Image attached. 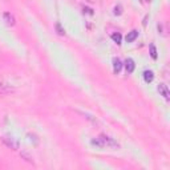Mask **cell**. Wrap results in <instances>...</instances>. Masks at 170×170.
I'll list each match as a JSON object with an SVG mask.
<instances>
[{"mask_svg": "<svg viewBox=\"0 0 170 170\" xmlns=\"http://www.w3.org/2000/svg\"><path fill=\"white\" fill-rule=\"evenodd\" d=\"M134 68H136L134 61H133L132 59H126V60H125V69H126V73H133Z\"/></svg>", "mask_w": 170, "mask_h": 170, "instance_id": "cell-7", "label": "cell"}, {"mask_svg": "<svg viewBox=\"0 0 170 170\" xmlns=\"http://www.w3.org/2000/svg\"><path fill=\"white\" fill-rule=\"evenodd\" d=\"M88 1H89V3H93V1H95V0H88Z\"/></svg>", "mask_w": 170, "mask_h": 170, "instance_id": "cell-16", "label": "cell"}, {"mask_svg": "<svg viewBox=\"0 0 170 170\" xmlns=\"http://www.w3.org/2000/svg\"><path fill=\"white\" fill-rule=\"evenodd\" d=\"M158 92H160V95H162L163 97H165L166 101L170 100V92H169V88L166 84H160L158 85Z\"/></svg>", "mask_w": 170, "mask_h": 170, "instance_id": "cell-3", "label": "cell"}, {"mask_svg": "<svg viewBox=\"0 0 170 170\" xmlns=\"http://www.w3.org/2000/svg\"><path fill=\"white\" fill-rule=\"evenodd\" d=\"M90 142H92V145L97 146V148H114V149L120 148V144H118L114 138L109 137V136H105V134H100L98 137L93 138Z\"/></svg>", "mask_w": 170, "mask_h": 170, "instance_id": "cell-1", "label": "cell"}, {"mask_svg": "<svg viewBox=\"0 0 170 170\" xmlns=\"http://www.w3.org/2000/svg\"><path fill=\"white\" fill-rule=\"evenodd\" d=\"M21 157L25 158V160H27L28 162H33V161H32V157H29V155H28L27 153H21Z\"/></svg>", "mask_w": 170, "mask_h": 170, "instance_id": "cell-14", "label": "cell"}, {"mask_svg": "<svg viewBox=\"0 0 170 170\" xmlns=\"http://www.w3.org/2000/svg\"><path fill=\"white\" fill-rule=\"evenodd\" d=\"M122 8H121V5H116L114 7V15H121V13H122Z\"/></svg>", "mask_w": 170, "mask_h": 170, "instance_id": "cell-13", "label": "cell"}, {"mask_svg": "<svg viewBox=\"0 0 170 170\" xmlns=\"http://www.w3.org/2000/svg\"><path fill=\"white\" fill-rule=\"evenodd\" d=\"M1 141L8 146V148H11L12 150H18V149H19V144L16 142V141L13 140L12 137H3Z\"/></svg>", "mask_w": 170, "mask_h": 170, "instance_id": "cell-2", "label": "cell"}, {"mask_svg": "<svg viewBox=\"0 0 170 170\" xmlns=\"http://www.w3.org/2000/svg\"><path fill=\"white\" fill-rule=\"evenodd\" d=\"M112 40L114 42H117V44H121V40H122V36H121V33L116 32L112 35Z\"/></svg>", "mask_w": 170, "mask_h": 170, "instance_id": "cell-10", "label": "cell"}, {"mask_svg": "<svg viewBox=\"0 0 170 170\" xmlns=\"http://www.w3.org/2000/svg\"><path fill=\"white\" fill-rule=\"evenodd\" d=\"M55 28H56V31H57V33H59L60 36H64V35H65V29H64L63 27H61L60 23H56V24H55Z\"/></svg>", "mask_w": 170, "mask_h": 170, "instance_id": "cell-11", "label": "cell"}, {"mask_svg": "<svg viewBox=\"0 0 170 170\" xmlns=\"http://www.w3.org/2000/svg\"><path fill=\"white\" fill-rule=\"evenodd\" d=\"M137 37H138V32L136 29H133V31H130V32L126 35L125 40H126V42H133Z\"/></svg>", "mask_w": 170, "mask_h": 170, "instance_id": "cell-8", "label": "cell"}, {"mask_svg": "<svg viewBox=\"0 0 170 170\" xmlns=\"http://www.w3.org/2000/svg\"><path fill=\"white\" fill-rule=\"evenodd\" d=\"M150 56H152V57L154 59V60L158 57V55H157V49H155L154 44H150Z\"/></svg>", "mask_w": 170, "mask_h": 170, "instance_id": "cell-12", "label": "cell"}, {"mask_svg": "<svg viewBox=\"0 0 170 170\" xmlns=\"http://www.w3.org/2000/svg\"><path fill=\"white\" fill-rule=\"evenodd\" d=\"M153 78H154V75H153L152 70H145V72H144V80H145L146 83H152Z\"/></svg>", "mask_w": 170, "mask_h": 170, "instance_id": "cell-9", "label": "cell"}, {"mask_svg": "<svg viewBox=\"0 0 170 170\" xmlns=\"http://www.w3.org/2000/svg\"><path fill=\"white\" fill-rule=\"evenodd\" d=\"M84 13H88V15H93V10H92V8L84 7Z\"/></svg>", "mask_w": 170, "mask_h": 170, "instance_id": "cell-15", "label": "cell"}, {"mask_svg": "<svg viewBox=\"0 0 170 170\" xmlns=\"http://www.w3.org/2000/svg\"><path fill=\"white\" fill-rule=\"evenodd\" d=\"M13 90L15 89H13L10 84L0 81V95H8V93H12Z\"/></svg>", "mask_w": 170, "mask_h": 170, "instance_id": "cell-4", "label": "cell"}, {"mask_svg": "<svg viewBox=\"0 0 170 170\" xmlns=\"http://www.w3.org/2000/svg\"><path fill=\"white\" fill-rule=\"evenodd\" d=\"M3 19H4V21H5V24H7V25H15L16 24L15 16H13L12 13H10V12H4Z\"/></svg>", "mask_w": 170, "mask_h": 170, "instance_id": "cell-5", "label": "cell"}, {"mask_svg": "<svg viewBox=\"0 0 170 170\" xmlns=\"http://www.w3.org/2000/svg\"><path fill=\"white\" fill-rule=\"evenodd\" d=\"M121 68H122V63L118 57H114L113 59V72L117 75V73L121 72Z\"/></svg>", "mask_w": 170, "mask_h": 170, "instance_id": "cell-6", "label": "cell"}]
</instances>
